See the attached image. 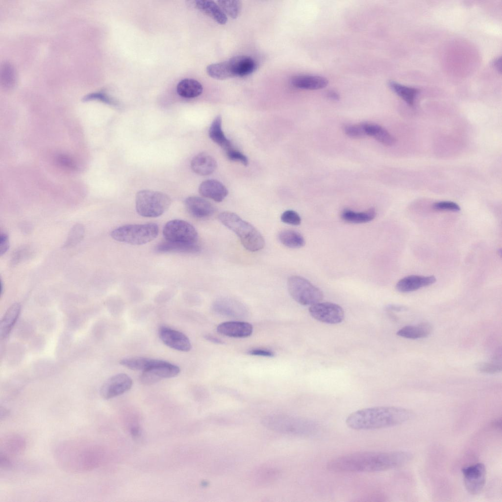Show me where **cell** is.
Here are the masks:
<instances>
[{
	"mask_svg": "<svg viewBox=\"0 0 502 502\" xmlns=\"http://www.w3.org/2000/svg\"><path fill=\"white\" fill-rule=\"evenodd\" d=\"M477 370L483 373L494 374L501 372V364L498 362H482L477 364Z\"/></svg>",
	"mask_w": 502,
	"mask_h": 502,
	"instance_id": "cell-40",
	"label": "cell"
},
{
	"mask_svg": "<svg viewBox=\"0 0 502 502\" xmlns=\"http://www.w3.org/2000/svg\"><path fill=\"white\" fill-rule=\"evenodd\" d=\"M203 87L198 81L185 78L180 81L176 86L177 94L185 98H194L200 96L202 92Z\"/></svg>",
	"mask_w": 502,
	"mask_h": 502,
	"instance_id": "cell-30",
	"label": "cell"
},
{
	"mask_svg": "<svg viewBox=\"0 0 502 502\" xmlns=\"http://www.w3.org/2000/svg\"><path fill=\"white\" fill-rule=\"evenodd\" d=\"M204 338L206 340L215 344H221L224 343L220 339L211 335H204Z\"/></svg>",
	"mask_w": 502,
	"mask_h": 502,
	"instance_id": "cell-47",
	"label": "cell"
},
{
	"mask_svg": "<svg viewBox=\"0 0 502 502\" xmlns=\"http://www.w3.org/2000/svg\"><path fill=\"white\" fill-rule=\"evenodd\" d=\"M289 292L292 298L303 305H311L321 302L323 299L321 290L306 278L298 276H290L287 282Z\"/></svg>",
	"mask_w": 502,
	"mask_h": 502,
	"instance_id": "cell-8",
	"label": "cell"
},
{
	"mask_svg": "<svg viewBox=\"0 0 502 502\" xmlns=\"http://www.w3.org/2000/svg\"><path fill=\"white\" fill-rule=\"evenodd\" d=\"M217 166L215 158L205 152L196 155L191 162V167L193 171L201 176H207L212 174Z\"/></svg>",
	"mask_w": 502,
	"mask_h": 502,
	"instance_id": "cell-22",
	"label": "cell"
},
{
	"mask_svg": "<svg viewBox=\"0 0 502 502\" xmlns=\"http://www.w3.org/2000/svg\"><path fill=\"white\" fill-rule=\"evenodd\" d=\"M217 2L224 13L231 18L236 19L240 14L242 6L241 1L218 0Z\"/></svg>",
	"mask_w": 502,
	"mask_h": 502,
	"instance_id": "cell-35",
	"label": "cell"
},
{
	"mask_svg": "<svg viewBox=\"0 0 502 502\" xmlns=\"http://www.w3.org/2000/svg\"><path fill=\"white\" fill-rule=\"evenodd\" d=\"M213 310L220 314L233 317L244 316L247 310L239 301L230 298H220L213 304Z\"/></svg>",
	"mask_w": 502,
	"mask_h": 502,
	"instance_id": "cell-18",
	"label": "cell"
},
{
	"mask_svg": "<svg viewBox=\"0 0 502 502\" xmlns=\"http://www.w3.org/2000/svg\"><path fill=\"white\" fill-rule=\"evenodd\" d=\"M493 66L497 69V70L501 71V58H498L495 59L493 63Z\"/></svg>",
	"mask_w": 502,
	"mask_h": 502,
	"instance_id": "cell-49",
	"label": "cell"
},
{
	"mask_svg": "<svg viewBox=\"0 0 502 502\" xmlns=\"http://www.w3.org/2000/svg\"><path fill=\"white\" fill-rule=\"evenodd\" d=\"M159 229L154 223L126 225L118 227L111 232L115 240L134 245L146 244L158 235Z\"/></svg>",
	"mask_w": 502,
	"mask_h": 502,
	"instance_id": "cell-6",
	"label": "cell"
},
{
	"mask_svg": "<svg viewBox=\"0 0 502 502\" xmlns=\"http://www.w3.org/2000/svg\"><path fill=\"white\" fill-rule=\"evenodd\" d=\"M158 252H184L195 253L200 250L197 243H185L170 242L165 240L159 244L155 248Z\"/></svg>",
	"mask_w": 502,
	"mask_h": 502,
	"instance_id": "cell-26",
	"label": "cell"
},
{
	"mask_svg": "<svg viewBox=\"0 0 502 502\" xmlns=\"http://www.w3.org/2000/svg\"><path fill=\"white\" fill-rule=\"evenodd\" d=\"M343 129L345 133L351 138L360 139L366 136L363 123L346 125L344 126Z\"/></svg>",
	"mask_w": 502,
	"mask_h": 502,
	"instance_id": "cell-38",
	"label": "cell"
},
{
	"mask_svg": "<svg viewBox=\"0 0 502 502\" xmlns=\"http://www.w3.org/2000/svg\"><path fill=\"white\" fill-rule=\"evenodd\" d=\"M376 212L374 208L360 212L350 209H345L341 214V218L344 221L352 224H361L369 222L374 219Z\"/></svg>",
	"mask_w": 502,
	"mask_h": 502,
	"instance_id": "cell-31",
	"label": "cell"
},
{
	"mask_svg": "<svg viewBox=\"0 0 502 502\" xmlns=\"http://www.w3.org/2000/svg\"><path fill=\"white\" fill-rule=\"evenodd\" d=\"M435 281L436 278L432 276L412 275L400 279L397 282L396 288L400 292L407 293L431 285Z\"/></svg>",
	"mask_w": 502,
	"mask_h": 502,
	"instance_id": "cell-19",
	"label": "cell"
},
{
	"mask_svg": "<svg viewBox=\"0 0 502 502\" xmlns=\"http://www.w3.org/2000/svg\"><path fill=\"white\" fill-rule=\"evenodd\" d=\"M218 219L224 226L235 233L246 250L255 252L264 248L265 241L262 234L253 226L236 214L224 211L219 214Z\"/></svg>",
	"mask_w": 502,
	"mask_h": 502,
	"instance_id": "cell-5",
	"label": "cell"
},
{
	"mask_svg": "<svg viewBox=\"0 0 502 502\" xmlns=\"http://www.w3.org/2000/svg\"><path fill=\"white\" fill-rule=\"evenodd\" d=\"M163 234L166 241L185 243H197L198 234L190 223L181 220H173L165 225Z\"/></svg>",
	"mask_w": 502,
	"mask_h": 502,
	"instance_id": "cell-9",
	"label": "cell"
},
{
	"mask_svg": "<svg viewBox=\"0 0 502 502\" xmlns=\"http://www.w3.org/2000/svg\"><path fill=\"white\" fill-rule=\"evenodd\" d=\"M290 83L294 87L305 90H318L326 87L327 79L323 76L302 75L293 76Z\"/></svg>",
	"mask_w": 502,
	"mask_h": 502,
	"instance_id": "cell-21",
	"label": "cell"
},
{
	"mask_svg": "<svg viewBox=\"0 0 502 502\" xmlns=\"http://www.w3.org/2000/svg\"><path fill=\"white\" fill-rule=\"evenodd\" d=\"M432 330L428 323H422L415 326H406L400 329L397 334L407 339H416L428 336Z\"/></svg>",
	"mask_w": 502,
	"mask_h": 502,
	"instance_id": "cell-25",
	"label": "cell"
},
{
	"mask_svg": "<svg viewBox=\"0 0 502 502\" xmlns=\"http://www.w3.org/2000/svg\"><path fill=\"white\" fill-rule=\"evenodd\" d=\"M327 96L329 98L336 100L339 99V95L336 92L334 91H329L327 93Z\"/></svg>",
	"mask_w": 502,
	"mask_h": 502,
	"instance_id": "cell-50",
	"label": "cell"
},
{
	"mask_svg": "<svg viewBox=\"0 0 502 502\" xmlns=\"http://www.w3.org/2000/svg\"><path fill=\"white\" fill-rule=\"evenodd\" d=\"M184 204L189 213L198 219H205L212 216L215 211L214 205L206 200L196 196L186 199Z\"/></svg>",
	"mask_w": 502,
	"mask_h": 502,
	"instance_id": "cell-16",
	"label": "cell"
},
{
	"mask_svg": "<svg viewBox=\"0 0 502 502\" xmlns=\"http://www.w3.org/2000/svg\"><path fill=\"white\" fill-rule=\"evenodd\" d=\"M132 380L127 375L120 373L108 379L102 385L100 394L104 399H110L121 395L132 387Z\"/></svg>",
	"mask_w": 502,
	"mask_h": 502,
	"instance_id": "cell-13",
	"label": "cell"
},
{
	"mask_svg": "<svg viewBox=\"0 0 502 502\" xmlns=\"http://www.w3.org/2000/svg\"><path fill=\"white\" fill-rule=\"evenodd\" d=\"M159 336L167 346L181 351H188L191 348L189 339L183 333L162 326L159 329Z\"/></svg>",
	"mask_w": 502,
	"mask_h": 502,
	"instance_id": "cell-14",
	"label": "cell"
},
{
	"mask_svg": "<svg viewBox=\"0 0 502 502\" xmlns=\"http://www.w3.org/2000/svg\"><path fill=\"white\" fill-rule=\"evenodd\" d=\"M220 334L234 338H246L252 332V326L249 323L240 321H229L222 323L217 328Z\"/></svg>",
	"mask_w": 502,
	"mask_h": 502,
	"instance_id": "cell-17",
	"label": "cell"
},
{
	"mask_svg": "<svg viewBox=\"0 0 502 502\" xmlns=\"http://www.w3.org/2000/svg\"><path fill=\"white\" fill-rule=\"evenodd\" d=\"M171 204L170 197L160 192L142 190L138 192L136 195V210L142 217L160 216L168 210Z\"/></svg>",
	"mask_w": 502,
	"mask_h": 502,
	"instance_id": "cell-7",
	"label": "cell"
},
{
	"mask_svg": "<svg viewBox=\"0 0 502 502\" xmlns=\"http://www.w3.org/2000/svg\"><path fill=\"white\" fill-rule=\"evenodd\" d=\"M58 163L62 166L72 170H77V166L73 159L65 155H60L57 158Z\"/></svg>",
	"mask_w": 502,
	"mask_h": 502,
	"instance_id": "cell-44",
	"label": "cell"
},
{
	"mask_svg": "<svg viewBox=\"0 0 502 502\" xmlns=\"http://www.w3.org/2000/svg\"><path fill=\"white\" fill-rule=\"evenodd\" d=\"M412 457L410 452L405 451L356 452L332 459L326 468L338 473L376 472L402 466Z\"/></svg>",
	"mask_w": 502,
	"mask_h": 502,
	"instance_id": "cell-1",
	"label": "cell"
},
{
	"mask_svg": "<svg viewBox=\"0 0 502 502\" xmlns=\"http://www.w3.org/2000/svg\"><path fill=\"white\" fill-rule=\"evenodd\" d=\"M178 366L166 361L152 359L149 368L142 372L141 383L145 385L154 384L164 378L175 377L180 373Z\"/></svg>",
	"mask_w": 502,
	"mask_h": 502,
	"instance_id": "cell-10",
	"label": "cell"
},
{
	"mask_svg": "<svg viewBox=\"0 0 502 502\" xmlns=\"http://www.w3.org/2000/svg\"><path fill=\"white\" fill-rule=\"evenodd\" d=\"M222 119L220 115L213 121L209 129V136L211 139L225 151L232 147L231 143L225 136L222 128Z\"/></svg>",
	"mask_w": 502,
	"mask_h": 502,
	"instance_id": "cell-28",
	"label": "cell"
},
{
	"mask_svg": "<svg viewBox=\"0 0 502 502\" xmlns=\"http://www.w3.org/2000/svg\"><path fill=\"white\" fill-rule=\"evenodd\" d=\"M21 311V306L19 303L12 304L7 310L0 323V337L6 338L10 333L15 324Z\"/></svg>",
	"mask_w": 502,
	"mask_h": 502,
	"instance_id": "cell-24",
	"label": "cell"
},
{
	"mask_svg": "<svg viewBox=\"0 0 502 502\" xmlns=\"http://www.w3.org/2000/svg\"><path fill=\"white\" fill-rule=\"evenodd\" d=\"M199 190L203 197L217 202L223 201L228 194L226 188L221 182L215 179H208L203 181L200 184Z\"/></svg>",
	"mask_w": 502,
	"mask_h": 502,
	"instance_id": "cell-20",
	"label": "cell"
},
{
	"mask_svg": "<svg viewBox=\"0 0 502 502\" xmlns=\"http://www.w3.org/2000/svg\"><path fill=\"white\" fill-rule=\"evenodd\" d=\"M226 61L231 78L248 75L253 73L257 67L255 60L247 55H237Z\"/></svg>",
	"mask_w": 502,
	"mask_h": 502,
	"instance_id": "cell-15",
	"label": "cell"
},
{
	"mask_svg": "<svg viewBox=\"0 0 502 502\" xmlns=\"http://www.w3.org/2000/svg\"><path fill=\"white\" fill-rule=\"evenodd\" d=\"M389 86L408 104L413 105L416 97L419 92L418 89L404 86L393 81L389 82Z\"/></svg>",
	"mask_w": 502,
	"mask_h": 502,
	"instance_id": "cell-33",
	"label": "cell"
},
{
	"mask_svg": "<svg viewBox=\"0 0 502 502\" xmlns=\"http://www.w3.org/2000/svg\"><path fill=\"white\" fill-rule=\"evenodd\" d=\"M262 424L271 430L299 436H312L319 430V425L312 420L284 414L266 416L262 419Z\"/></svg>",
	"mask_w": 502,
	"mask_h": 502,
	"instance_id": "cell-4",
	"label": "cell"
},
{
	"mask_svg": "<svg viewBox=\"0 0 502 502\" xmlns=\"http://www.w3.org/2000/svg\"><path fill=\"white\" fill-rule=\"evenodd\" d=\"M9 243L8 235L5 233H1L0 235V254H4L8 250Z\"/></svg>",
	"mask_w": 502,
	"mask_h": 502,
	"instance_id": "cell-45",
	"label": "cell"
},
{
	"mask_svg": "<svg viewBox=\"0 0 502 502\" xmlns=\"http://www.w3.org/2000/svg\"><path fill=\"white\" fill-rule=\"evenodd\" d=\"M432 207L436 210H448L452 211H459L460 210V206L455 202L450 201H441L434 203Z\"/></svg>",
	"mask_w": 502,
	"mask_h": 502,
	"instance_id": "cell-42",
	"label": "cell"
},
{
	"mask_svg": "<svg viewBox=\"0 0 502 502\" xmlns=\"http://www.w3.org/2000/svg\"><path fill=\"white\" fill-rule=\"evenodd\" d=\"M309 312L315 320L329 324L340 323L345 317L343 308L338 304L330 302H319L311 305Z\"/></svg>",
	"mask_w": 502,
	"mask_h": 502,
	"instance_id": "cell-11",
	"label": "cell"
},
{
	"mask_svg": "<svg viewBox=\"0 0 502 502\" xmlns=\"http://www.w3.org/2000/svg\"><path fill=\"white\" fill-rule=\"evenodd\" d=\"M1 81L4 87L10 88L15 82V72L12 66L8 63L3 64L1 71Z\"/></svg>",
	"mask_w": 502,
	"mask_h": 502,
	"instance_id": "cell-37",
	"label": "cell"
},
{
	"mask_svg": "<svg viewBox=\"0 0 502 502\" xmlns=\"http://www.w3.org/2000/svg\"><path fill=\"white\" fill-rule=\"evenodd\" d=\"M25 440L19 435H8L0 441V452L5 454L20 453L25 450Z\"/></svg>",
	"mask_w": 502,
	"mask_h": 502,
	"instance_id": "cell-27",
	"label": "cell"
},
{
	"mask_svg": "<svg viewBox=\"0 0 502 502\" xmlns=\"http://www.w3.org/2000/svg\"><path fill=\"white\" fill-rule=\"evenodd\" d=\"M413 416L411 410L401 407L375 406L354 411L348 416L346 423L354 430L377 429L401 425Z\"/></svg>",
	"mask_w": 502,
	"mask_h": 502,
	"instance_id": "cell-2",
	"label": "cell"
},
{
	"mask_svg": "<svg viewBox=\"0 0 502 502\" xmlns=\"http://www.w3.org/2000/svg\"><path fill=\"white\" fill-rule=\"evenodd\" d=\"M248 353L252 355L261 356L265 357H272L274 356V353L268 350L255 349L249 351Z\"/></svg>",
	"mask_w": 502,
	"mask_h": 502,
	"instance_id": "cell-46",
	"label": "cell"
},
{
	"mask_svg": "<svg viewBox=\"0 0 502 502\" xmlns=\"http://www.w3.org/2000/svg\"><path fill=\"white\" fill-rule=\"evenodd\" d=\"M58 464L65 470L80 473L97 467L101 459L100 451L92 442L83 440L66 441L55 450Z\"/></svg>",
	"mask_w": 502,
	"mask_h": 502,
	"instance_id": "cell-3",
	"label": "cell"
},
{
	"mask_svg": "<svg viewBox=\"0 0 502 502\" xmlns=\"http://www.w3.org/2000/svg\"><path fill=\"white\" fill-rule=\"evenodd\" d=\"M465 487L473 495L479 494L483 488L486 481V468L481 463L464 467L462 469Z\"/></svg>",
	"mask_w": 502,
	"mask_h": 502,
	"instance_id": "cell-12",
	"label": "cell"
},
{
	"mask_svg": "<svg viewBox=\"0 0 502 502\" xmlns=\"http://www.w3.org/2000/svg\"><path fill=\"white\" fill-rule=\"evenodd\" d=\"M152 360L142 357H130L122 359L120 364L129 369L143 372L149 368Z\"/></svg>",
	"mask_w": 502,
	"mask_h": 502,
	"instance_id": "cell-34",
	"label": "cell"
},
{
	"mask_svg": "<svg viewBox=\"0 0 502 502\" xmlns=\"http://www.w3.org/2000/svg\"><path fill=\"white\" fill-rule=\"evenodd\" d=\"M130 432L132 436L134 438H137L141 435V429L138 427L135 426L131 427Z\"/></svg>",
	"mask_w": 502,
	"mask_h": 502,
	"instance_id": "cell-48",
	"label": "cell"
},
{
	"mask_svg": "<svg viewBox=\"0 0 502 502\" xmlns=\"http://www.w3.org/2000/svg\"><path fill=\"white\" fill-rule=\"evenodd\" d=\"M366 136H371L381 144L391 146L395 143V138L384 127L375 123H363Z\"/></svg>",
	"mask_w": 502,
	"mask_h": 502,
	"instance_id": "cell-23",
	"label": "cell"
},
{
	"mask_svg": "<svg viewBox=\"0 0 502 502\" xmlns=\"http://www.w3.org/2000/svg\"><path fill=\"white\" fill-rule=\"evenodd\" d=\"M278 238L283 245L290 248H301L305 244L302 235L294 230H283L279 233Z\"/></svg>",
	"mask_w": 502,
	"mask_h": 502,
	"instance_id": "cell-32",
	"label": "cell"
},
{
	"mask_svg": "<svg viewBox=\"0 0 502 502\" xmlns=\"http://www.w3.org/2000/svg\"><path fill=\"white\" fill-rule=\"evenodd\" d=\"M280 219L283 223L293 226H298L301 223L299 214L293 210L285 211L281 215Z\"/></svg>",
	"mask_w": 502,
	"mask_h": 502,
	"instance_id": "cell-39",
	"label": "cell"
},
{
	"mask_svg": "<svg viewBox=\"0 0 502 502\" xmlns=\"http://www.w3.org/2000/svg\"><path fill=\"white\" fill-rule=\"evenodd\" d=\"M196 5L199 9L204 12L219 24L225 25L227 22L226 15L214 1L199 0L196 1Z\"/></svg>",
	"mask_w": 502,
	"mask_h": 502,
	"instance_id": "cell-29",
	"label": "cell"
},
{
	"mask_svg": "<svg viewBox=\"0 0 502 502\" xmlns=\"http://www.w3.org/2000/svg\"><path fill=\"white\" fill-rule=\"evenodd\" d=\"M227 157L231 160L241 162L245 166L249 163L248 158L240 151L233 147L226 151Z\"/></svg>",
	"mask_w": 502,
	"mask_h": 502,
	"instance_id": "cell-41",
	"label": "cell"
},
{
	"mask_svg": "<svg viewBox=\"0 0 502 502\" xmlns=\"http://www.w3.org/2000/svg\"><path fill=\"white\" fill-rule=\"evenodd\" d=\"M91 100H98L110 105L115 104V102L110 98L107 96L105 94L102 93H94L89 94L83 99V101Z\"/></svg>",
	"mask_w": 502,
	"mask_h": 502,
	"instance_id": "cell-43",
	"label": "cell"
},
{
	"mask_svg": "<svg viewBox=\"0 0 502 502\" xmlns=\"http://www.w3.org/2000/svg\"><path fill=\"white\" fill-rule=\"evenodd\" d=\"M84 228L82 225L76 224L71 229L65 242L64 248L72 247L78 244L83 238Z\"/></svg>",
	"mask_w": 502,
	"mask_h": 502,
	"instance_id": "cell-36",
	"label": "cell"
}]
</instances>
